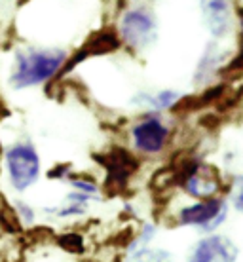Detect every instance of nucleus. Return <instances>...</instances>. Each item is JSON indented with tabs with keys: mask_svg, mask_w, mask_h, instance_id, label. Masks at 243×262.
Listing matches in <instances>:
<instances>
[{
	"mask_svg": "<svg viewBox=\"0 0 243 262\" xmlns=\"http://www.w3.org/2000/svg\"><path fill=\"white\" fill-rule=\"evenodd\" d=\"M226 59H228V53L224 52L217 42H209L205 46L200 61H197L196 72H194V82L196 84H207L213 76H217V72L223 69Z\"/></svg>",
	"mask_w": 243,
	"mask_h": 262,
	"instance_id": "nucleus-8",
	"label": "nucleus"
},
{
	"mask_svg": "<svg viewBox=\"0 0 243 262\" xmlns=\"http://www.w3.org/2000/svg\"><path fill=\"white\" fill-rule=\"evenodd\" d=\"M129 262H173V256L165 249L139 247L129 253Z\"/></svg>",
	"mask_w": 243,
	"mask_h": 262,
	"instance_id": "nucleus-10",
	"label": "nucleus"
},
{
	"mask_svg": "<svg viewBox=\"0 0 243 262\" xmlns=\"http://www.w3.org/2000/svg\"><path fill=\"white\" fill-rule=\"evenodd\" d=\"M200 12L215 40L224 38L234 29V0H200Z\"/></svg>",
	"mask_w": 243,
	"mask_h": 262,
	"instance_id": "nucleus-6",
	"label": "nucleus"
},
{
	"mask_svg": "<svg viewBox=\"0 0 243 262\" xmlns=\"http://www.w3.org/2000/svg\"><path fill=\"white\" fill-rule=\"evenodd\" d=\"M15 209H17V215L21 216V221L25 224H33L34 223V216H36V213H34V209L29 205V203L25 202H17L15 203Z\"/></svg>",
	"mask_w": 243,
	"mask_h": 262,
	"instance_id": "nucleus-12",
	"label": "nucleus"
},
{
	"mask_svg": "<svg viewBox=\"0 0 243 262\" xmlns=\"http://www.w3.org/2000/svg\"><path fill=\"white\" fill-rule=\"evenodd\" d=\"M183 99V93L177 90H160L156 93H137L131 99V103L139 108H145L146 114H158V112L169 111Z\"/></svg>",
	"mask_w": 243,
	"mask_h": 262,
	"instance_id": "nucleus-9",
	"label": "nucleus"
},
{
	"mask_svg": "<svg viewBox=\"0 0 243 262\" xmlns=\"http://www.w3.org/2000/svg\"><path fill=\"white\" fill-rule=\"evenodd\" d=\"M67 57L61 48H21L13 55L8 84L17 92L46 84L63 71Z\"/></svg>",
	"mask_w": 243,
	"mask_h": 262,
	"instance_id": "nucleus-1",
	"label": "nucleus"
},
{
	"mask_svg": "<svg viewBox=\"0 0 243 262\" xmlns=\"http://www.w3.org/2000/svg\"><path fill=\"white\" fill-rule=\"evenodd\" d=\"M226 216H228L226 200L220 196H213L183 207L177 215V223L181 226H196L211 234L226 221Z\"/></svg>",
	"mask_w": 243,
	"mask_h": 262,
	"instance_id": "nucleus-4",
	"label": "nucleus"
},
{
	"mask_svg": "<svg viewBox=\"0 0 243 262\" xmlns=\"http://www.w3.org/2000/svg\"><path fill=\"white\" fill-rule=\"evenodd\" d=\"M237 253L239 251L230 237L211 234L192 247L186 262H236Z\"/></svg>",
	"mask_w": 243,
	"mask_h": 262,
	"instance_id": "nucleus-7",
	"label": "nucleus"
},
{
	"mask_svg": "<svg viewBox=\"0 0 243 262\" xmlns=\"http://www.w3.org/2000/svg\"><path fill=\"white\" fill-rule=\"evenodd\" d=\"M171 137L169 125L158 114H146L131 127V141L135 150L146 156H154L164 150Z\"/></svg>",
	"mask_w": 243,
	"mask_h": 262,
	"instance_id": "nucleus-5",
	"label": "nucleus"
},
{
	"mask_svg": "<svg viewBox=\"0 0 243 262\" xmlns=\"http://www.w3.org/2000/svg\"><path fill=\"white\" fill-rule=\"evenodd\" d=\"M118 40L135 52L150 48L158 40V19L150 8L145 4L127 8L120 17Z\"/></svg>",
	"mask_w": 243,
	"mask_h": 262,
	"instance_id": "nucleus-2",
	"label": "nucleus"
},
{
	"mask_svg": "<svg viewBox=\"0 0 243 262\" xmlns=\"http://www.w3.org/2000/svg\"><path fill=\"white\" fill-rule=\"evenodd\" d=\"M4 167L13 190L25 192L40 177V156L31 141H17L4 150Z\"/></svg>",
	"mask_w": 243,
	"mask_h": 262,
	"instance_id": "nucleus-3",
	"label": "nucleus"
},
{
	"mask_svg": "<svg viewBox=\"0 0 243 262\" xmlns=\"http://www.w3.org/2000/svg\"><path fill=\"white\" fill-rule=\"evenodd\" d=\"M230 202H232V205H234V209L243 213V177L234 179L232 192H230Z\"/></svg>",
	"mask_w": 243,
	"mask_h": 262,
	"instance_id": "nucleus-11",
	"label": "nucleus"
}]
</instances>
